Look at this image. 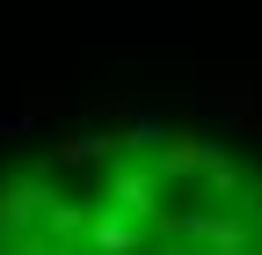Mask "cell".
<instances>
[{"mask_svg": "<svg viewBox=\"0 0 262 255\" xmlns=\"http://www.w3.org/2000/svg\"><path fill=\"white\" fill-rule=\"evenodd\" d=\"M0 255H262V153L196 124H110L0 168Z\"/></svg>", "mask_w": 262, "mask_h": 255, "instance_id": "obj_1", "label": "cell"}]
</instances>
